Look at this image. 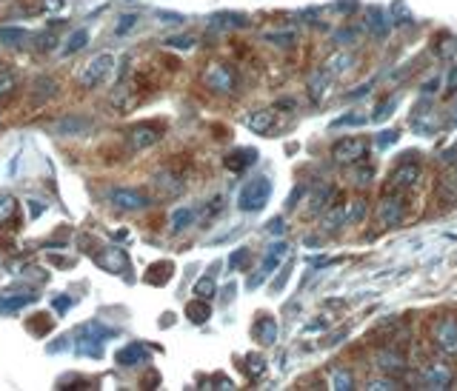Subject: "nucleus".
<instances>
[{
	"mask_svg": "<svg viewBox=\"0 0 457 391\" xmlns=\"http://www.w3.org/2000/svg\"><path fill=\"white\" fill-rule=\"evenodd\" d=\"M269 231H272V234H283V231H286V226H283V220H280V217H274V220L269 223Z\"/></svg>",
	"mask_w": 457,
	"mask_h": 391,
	"instance_id": "obj_43",
	"label": "nucleus"
},
{
	"mask_svg": "<svg viewBox=\"0 0 457 391\" xmlns=\"http://www.w3.org/2000/svg\"><path fill=\"white\" fill-rule=\"evenodd\" d=\"M392 143H398V134H395V132H380V137H377V146H380V148H386V146H392Z\"/></svg>",
	"mask_w": 457,
	"mask_h": 391,
	"instance_id": "obj_40",
	"label": "nucleus"
},
{
	"mask_svg": "<svg viewBox=\"0 0 457 391\" xmlns=\"http://www.w3.org/2000/svg\"><path fill=\"white\" fill-rule=\"evenodd\" d=\"M417 180H420V169L415 163H403V166H398L392 172V186H398V189H409Z\"/></svg>",
	"mask_w": 457,
	"mask_h": 391,
	"instance_id": "obj_13",
	"label": "nucleus"
},
{
	"mask_svg": "<svg viewBox=\"0 0 457 391\" xmlns=\"http://www.w3.org/2000/svg\"><path fill=\"white\" fill-rule=\"evenodd\" d=\"M37 214H43V206H37V203L32 200V217H37Z\"/></svg>",
	"mask_w": 457,
	"mask_h": 391,
	"instance_id": "obj_46",
	"label": "nucleus"
},
{
	"mask_svg": "<svg viewBox=\"0 0 457 391\" xmlns=\"http://www.w3.org/2000/svg\"><path fill=\"white\" fill-rule=\"evenodd\" d=\"M195 297L212 300V297H214V280H212V277H200V280L195 283Z\"/></svg>",
	"mask_w": 457,
	"mask_h": 391,
	"instance_id": "obj_30",
	"label": "nucleus"
},
{
	"mask_svg": "<svg viewBox=\"0 0 457 391\" xmlns=\"http://www.w3.org/2000/svg\"><path fill=\"white\" fill-rule=\"evenodd\" d=\"M241 26H246V18H241V15H217L214 21H212V29H241Z\"/></svg>",
	"mask_w": 457,
	"mask_h": 391,
	"instance_id": "obj_24",
	"label": "nucleus"
},
{
	"mask_svg": "<svg viewBox=\"0 0 457 391\" xmlns=\"http://www.w3.org/2000/svg\"><path fill=\"white\" fill-rule=\"evenodd\" d=\"M369 388H395V385H392V383H371Z\"/></svg>",
	"mask_w": 457,
	"mask_h": 391,
	"instance_id": "obj_48",
	"label": "nucleus"
},
{
	"mask_svg": "<svg viewBox=\"0 0 457 391\" xmlns=\"http://www.w3.org/2000/svg\"><path fill=\"white\" fill-rule=\"evenodd\" d=\"M286 255H289V246L283 243V240H277V243H272L269 249H266V257H263V263H260V272H258V277H252L249 280V288H255V286H260L283 260H286Z\"/></svg>",
	"mask_w": 457,
	"mask_h": 391,
	"instance_id": "obj_3",
	"label": "nucleus"
},
{
	"mask_svg": "<svg viewBox=\"0 0 457 391\" xmlns=\"http://www.w3.org/2000/svg\"><path fill=\"white\" fill-rule=\"evenodd\" d=\"M158 140H161L158 129H155V126H149V123L134 126V129L129 132V146H132L134 151H143V148H149V146H155Z\"/></svg>",
	"mask_w": 457,
	"mask_h": 391,
	"instance_id": "obj_10",
	"label": "nucleus"
},
{
	"mask_svg": "<svg viewBox=\"0 0 457 391\" xmlns=\"http://www.w3.org/2000/svg\"><path fill=\"white\" fill-rule=\"evenodd\" d=\"M0 71H6V69H4V63H0Z\"/></svg>",
	"mask_w": 457,
	"mask_h": 391,
	"instance_id": "obj_49",
	"label": "nucleus"
},
{
	"mask_svg": "<svg viewBox=\"0 0 457 391\" xmlns=\"http://www.w3.org/2000/svg\"><path fill=\"white\" fill-rule=\"evenodd\" d=\"M454 52H457V43H454L451 37H446V43L440 46V57H451Z\"/></svg>",
	"mask_w": 457,
	"mask_h": 391,
	"instance_id": "obj_41",
	"label": "nucleus"
},
{
	"mask_svg": "<svg viewBox=\"0 0 457 391\" xmlns=\"http://www.w3.org/2000/svg\"><path fill=\"white\" fill-rule=\"evenodd\" d=\"M15 89V77L9 71H0V98H6Z\"/></svg>",
	"mask_w": 457,
	"mask_h": 391,
	"instance_id": "obj_36",
	"label": "nucleus"
},
{
	"mask_svg": "<svg viewBox=\"0 0 457 391\" xmlns=\"http://www.w3.org/2000/svg\"><path fill=\"white\" fill-rule=\"evenodd\" d=\"M395 106H398V98H395V100H389V103H383V106H380V109L374 112V120H386V117L392 115V109H395Z\"/></svg>",
	"mask_w": 457,
	"mask_h": 391,
	"instance_id": "obj_38",
	"label": "nucleus"
},
{
	"mask_svg": "<svg viewBox=\"0 0 457 391\" xmlns=\"http://www.w3.org/2000/svg\"><path fill=\"white\" fill-rule=\"evenodd\" d=\"M0 40L9 46H23L26 40H32V35L26 29H0Z\"/></svg>",
	"mask_w": 457,
	"mask_h": 391,
	"instance_id": "obj_26",
	"label": "nucleus"
},
{
	"mask_svg": "<svg viewBox=\"0 0 457 391\" xmlns=\"http://www.w3.org/2000/svg\"><path fill=\"white\" fill-rule=\"evenodd\" d=\"M203 83H206L209 89H214V92H232V89H235V74H232V69H228V66L214 63V66L206 69Z\"/></svg>",
	"mask_w": 457,
	"mask_h": 391,
	"instance_id": "obj_5",
	"label": "nucleus"
},
{
	"mask_svg": "<svg viewBox=\"0 0 457 391\" xmlns=\"http://www.w3.org/2000/svg\"><path fill=\"white\" fill-rule=\"evenodd\" d=\"M380 368H386V371H400L403 368V360L398 354H380Z\"/></svg>",
	"mask_w": 457,
	"mask_h": 391,
	"instance_id": "obj_34",
	"label": "nucleus"
},
{
	"mask_svg": "<svg viewBox=\"0 0 457 391\" xmlns=\"http://www.w3.org/2000/svg\"><path fill=\"white\" fill-rule=\"evenodd\" d=\"M366 120H369L366 115H357V112H354V115H343V117H337V120L332 123V129H343V126H363Z\"/></svg>",
	"mask_w": 457,
	"mask_h": 391,
	"instance_id": "obj_32",
	"label": "nucleus"
},
{
	"mask_svg": "<svg viewBox=\"0 0 457 391\" xmlns=\"http://www.w3.org/2000/svg\"><path fill=\"white\" fill-rule=\"evenodd\" d=\"M169 46H178V49H189V46H192V37H178V40L172 37V40H169Z\"/></svg>",
	"mask_w": 457,
	"mask_h": 391,
	"instance_id": "obj_44",
	"label": "nucleus"
},
{
	"mask_svg": "<svg viewBox=\"0 0 457 391\" xmlns=\"http://www.w3.org/2000/svg\"><path fill=\"white\" fill-rule=\"evenodd\" d=\"M369 29H371L377 37H383V35L389 32V21H386L383 9H377V6L369 9Z\"/></svg>",
	"mask_w": 457,
	"mask_h": 391,
	"instance_id": "obj_23",
	"label": "nucleus"
},
{
	"mask_svg": "<svg viewBox=\"0 0 457 391\" xmlns=\"http://www.w3.org/2000/svg\"><path fill=\"white\" fill-rule=\"evenodd\" d=\"M340 223H346V209H343V206L332 209V211L323 217V228H329V231H332V228H337Z\"/></svg>",
	"mask_w": 457,
	"mask_h": 391,
	"instance_id": "obj_31",
	"label": "nucleus"
},
{
	"mask_svg": "<svg viewBox=\"0 0 457 391\" xmlns=\"http://www.w3.org/2000/svg\"><path fill=\"white\" fill-rule=\"evenodd\" d=\"M112 74H115V57H112L109 52H100V54H95V57L83 66V71H81V83H83L86 89H92V86L106 83Z\"/></svg>",
	"mask_w": 457,
	"mask_h": 391,
	"instance_id": "obj_2",
	"label": "nucleus"
},
{
	"mask_svg": "<svg viewBox=\"0 0 457 391\" xmlns=\"http://www.w3.org/2000/svg\"><path fill=\"white\" fill-rule=\"evenodd\" d=\"M246 368H249L252 377H260V374L266 371V360H263L260 354H249V357H246Z\"/></svg>",
	"mask_w": 457,
	"mask_h": 391,
	"instance_id": "obj_33",
	"label": "nucleus"
},
{
	"mask_svg": "<svg viewBox=\"0 0 457 391\" xmlns=\"http://www.w3.org/2000/svg\"><path fill=\"white\" fill-rule=\"evenodd\" d=\"M252 334H255V340H258V343H263V346H272V343L277 340V323H274L272 317H260V320L255 323Z\"/></svg>",
	"mask_w": 457,
	"mask_h": 391,
	"instance_id": "obj_15",
	"label": "nucleus"
},
{
	"mask_svg": "<svg viewBox=\"0 0 457 391\" xmlns=\"http://www.w3.org/2000/svg\"><path fill=\"white\" fill-rule=\"evenodd\" d=\"M454 89H457V66H454V69H451V74H449V86H446V92L451 95Z\"/></svg>",
	"mask_w": 457,
	"mask_h": 391,
	"instance_id": "obj_45",
	"label": "nucleus"
},
{
	"mask_svg": "<svg viewBox=\"0 0 457 391\" xmlns=\"http://www.w3.org/2000/svg\"><path fill=\"white\" fill-rule=\"evenodd\" d=\"M409 123H412V129L417 132V134H432L434 132V126H437V120H434V112H432V103L429 100H420L417 103V109L412 112V117H409Z\"/></svg>",
	"mask_w": 457,
	"mask_h": 391,
	"instance_id": "obj_8",
	"label": "nucleus"
},
{
	"mask_svg": "<svg viewBox=\"0 0 457 391\" xmlns=\"http://www.w3.org/2000/svg\"><path fill=\"white\" fill-rule=\"evenodd\" d=\"M377 217H380L383 226H398L403 220V203L398 197H386L377 209Z\"/></svg>",
	"mask_w": 457,
	"mask_h": 391,
	"instance_id": "obj_12",
	"label": "nucleus"
},
{
	"mask_svg": "<svg viewBox=\"0 0 457 391\" xmlns=\"http://www.w3.org/2000/svg\"><path fill=\"white\" fill-rule=\"evenodd\" d=\"M106 329L103 326H98V323H89V326H83L81 329V351L83 354H100V346H103V340H106Z\"/></svg>",
	"mask_w": 457,
	"mask_h": 391,
	"instance_id": "obj_9",
	"label": "nucleus"
},
{
	"mask_svg": "<svg viewBox=\"0 0 457 391\" xmlns=\"http://www.w3.org/2000/svg\"><path fill=\"white\" fill-rule=\"evenodd\" d=\"M18 211V200L12 194H0V223H9Z\"/></svg>",
	"mask_w": 457,
	"mask_h": 391,
	"instance_id": "obj_29",
	"label": "nucleus"
},
{
	"mask_svg": "<svg viewBox=\"0 0 457 391\" xmlns=\"http://www.w3.org/2000/svg\"><path fill=\"white\" fill-rule=\"evenodd\" d=\"M186 315H189V320H192V323H206V320H209V315H212V308L206 305V300H203V303H197V300H195V303H189Z\"/></svg>",
	"mask_w": 457,
	"mask_h": 391,
	"instance_id": "obj_27",
	"label": "nucleus"
},
{
	"mask_svg": "<svg viewBox=\"0 0 457 391\" xmlns=\"http://www.w3.org/2000/svg\"><path fill=\"white\" fill-rule=\"evenodd\" d=\"M86 43H89V32H86V29H78V32L69 35V40H66V46L60 49V54L69 57V54H74V52H81Z\"/></svg>",
	"mask_w": 457,
	"mask_h": 391,
	"instance_id": "obj_22",
	"label": "nucleus"
},
{
	"mask_svg": "<svg viewBox=\"0 0 457 391\" xmlns=\"http://www.w3.org/2000/svg\"><path fill=\"white\" fill-rule=\"evenodd\" d=\"M54 308H69V300H66V297H63V300L57 297V300H54Z\"/></svg>",
	"mask_w": 457,
	"mask_h": 391,
	"instance_id": "obj_47",
	"label": "nucleus"
},
{
	"mask_svg": "<svg viewBox=\"0 0 457 391\" xmlns=\"http://www.w3.org/2000/svg\"><path fill=\"white\" fill-rule=\"evenodd\" d=\"M437 346L446 354H457V320H443L437 323Z\"/></svg>",
	"mask_w": 457,
	"mask_h": 391,
	"instance_id": "obj_11",
	"label": "nucleus"
},
{
	"mask_svg": "<svg viewBox=\"0 0 457 391\" xmlns=\"http://www.w3.org/2000/svg\"><path fill=\"white\" fill-rule=\"evenodd\" d=\"M332 154H335L337 163H354V161H360L363 154H366V143L360 137H346V140L335 143Z\"/></svg>",
	"mask_w": 457,
	"mask_h": 391,
	"instance_id": "obj_7",
	"label": "nucleus"
},
{
	"mask_svg": "<svg viewBox=\"0 0 457 391\" xmlns=\"http://www.w3.org/2000/svg\"><path fill=\"white\" fill-rule=\"evenodd\" d=\"M269 197H272V180L269 177H255L241 189L238 206H241V211H260L269 203Z\"/></svg>",
	"mask_w": 457,
	"mask_h": 391,
	"instance_id": "obj_1",
	"label": "nucleus"
},
{
	"mask_svg": "<svg viewBox=\"0 0 457 391\" xmlns=\"http://www.w3.org/2000/svg\"><path fill=\"white\" fill-rule=\"evenodd\" d=\"M360 217H363V203L354 200V206H352V211L346 214V220H360Z\"/></svg>",
	"mask_w": 457,
	"mask_h": 391,
	"instance_id": "obj_42",
	"label": "nucleus"
},
{
	"mask_svg": "<svg viewBox=\"0 0 457 391\" xmlns=\"http://www.w3.org/2000/svg\"><path fill=\"white\" fill-rule=\"evenodd\" d=\"M137 21H140V18H137V15H123V18H120V23H117V29H115V32H117V35H126V32H132V29H134V26H137Z\"/></svg>",
	"mask_w": 457,
	"mask_h": 391,
	"instance_id": "obj_35",
	"label": "nucleus"
},
{
	"mask_svg": "<svg viewBox=\"0 0 457 391\" xmlns=\"http://www.w3.org/2000/svg\"><path fill=\"white\" fill-rule=\"evenodd\" d=\"M437 197L449 206V203H457V169H451L449 175H443V180L437 183Z\"/></svg>",
	"mask_w": 457,
	"mask_h": 391,
	"instance_id": "obj_16",
	"label": "nucleus"
},
{
	"mask_svg": "<svg viewBox=\"0 0 457 391\" xmlns=\"http://www.w3.org/2000/svg\"><path fill=\"white\" fill-rule=\"evenodd\" d=\"M155 186H161L166 194H180V192H183V183H178V177L169 175V172H161V175L155 177Z\"/></svg>",
	"mask_w": 457,
	"mask_h": 391,
	"instance_id": "obj_25",
	"label": "nucleus"
},
{
	"mask_svg": "<svg viewBox=\"0 0 457 391\" xmlns=\"http://www.w3.org/2000/svg\"><path fill=\"white\" fill-rule=\"evenodd\" d=\"M92 117H83V115H69V117H60L54 123V132L60 137H83L92 132Z\"/></svg>",
	"mask_w": 457,
	"mask_h": 391,
	"instance_id": "obj_6",
	"label": "nucleus"
},
{
	"mask_svg": "<svg viewBox=\"0 0 457 391\" xmlns=\"http://www.w3.org/2000/svg\"><path fill=\"white\" fill-rule=\"evenodd\" d=\"M449 380H451L449 368H440V366H432V368H426V374H423V383H426L429 388H446Z\"/></svg>",
	"mask_w": 457,
	"mask_h": 391,
	"instance_id": "obj_21",
	"label": "nucleus"
},
{
	"mask_svg": "<svg viewBox=\"0 0 457 391\" xmlns=\"http://www.w3.org/2000/svg\"><path fill=\"white\" fill-rule=\"evenodd\" d=\"M106 200L115 206V209H123V211H140L149 206V197L134 192V189H109L106 192Z\"/></svg>",
	"mask_w": 457,
	"mask_h": 391,
	"instance_id": "obj_4",
	"label": "nucleus"
},
{
	"mask_svg": "<svg viewBox=\"0 0 457 391\" xmlns=\"http://www.w3.org/2000/svg\"><path fill=\"white\" fill-rule=\"evenodd\" d=\"M192 223H195V209L180 206V209H175V211H172V231H175V234L186 231Z\"/></svg>",
	"mask_w": 457,
	"mask_h": 391,
	"instance_id": "obj_20",
	"label": "nucleus"
},
{
	"mask_svg": "<svg viewBox=\"0 0 457 391\" xmlns=\"http://www.w3.org/2000/svg\"><path fill=\"white\" fill-rule=\"evenodd\" d=\"M332 383H335V388H352V377L346 371H335Z\"/></svg>",
	"mask_w": 457,
	"mask_h": 391,
	"instance_id": "obj_39",
	"label": "nucleus"
},
{
	"mask_svg": "<svg viewBox=\"0 0 457 391\" xmlns=\"http://www.w3.org/2000/svg\"><path fill=\"white\" fill-rule=\"evenodd\" d=\"M35 303V294H0V311H18Z\"/></svg>",
	"mask_w": 457,
	"mask_h": 391,
	"instance_id": "obj_18",
	"label": "nucleus"
},
{
	"mask_svg": "<svg viewBox=\"0 0 457 391\" xmlns=\"http://www.w3.org/2000/svg\"><path fill=\"white\" fill-rule=\"evenodd\" d=\"M246 126L252 129V132H258V134H266L272 126H274V112H269V109H263V112H255L249 120H246Z\"/></svg>",
	"mask_w": 457,
	"mask_h": 391,
	"instance_id": "obj_19",
	"label": "nucleus"
},
{
	"mask_svg": "<svg viewBox=\"0 0 457 391\" xmlns=\"http://www.w3.org/2000/svg\"><path fill=\"white\" fill-rule=\"evenodd\" d=\"M255 161H258V151H255V148H238V151H232V154L226 158V169L243 172V169H249Z\"/></svg>",
	"mask_w": 457,
	"mask_h": 391,
	"instance_id": "obj_14",
	"label": "nucleus"
},
{
	"mask_svg": "<svg viewBox=\"0 0 457 391\" xmlns=\"http://www.w3.org/2000/svg\"><path fill=\"white\" fill-rule=\"evenodd\" d=\"M329 197H332V189L326 186L320 194H315V200H312V211H320V209L326 206V200H329Z\"/></svg>",
	"mask_w": 457,
	"mask_h": 391,
	"instance_id": "obj_37",
	"label": "nucleus"
},
{
	"mask_svg": "<svg viewBox=\"0 0 457 391\" xmlns=\"http://www.w3.org/2000/svg\"><path fill=\"white\" fill-rule=\"evenodd\" d=\"M126 263H129V260H126V255H123L120 249H112L109 257H100V266H109L115 274H120V272L126 269Z\"/></svg>",
	"mask_w": 457,
	"mask_h": 391,
	"instance_id": "obj_28",
	"label": "nucleus"
},
{
	"mask_svg": "<svg viewBox=\"0 0 457 391\" xmlns=\"http://www.w3.org/2000/svg\"><path fill=\"white\" fill-rule=\"evenodd\" d=\"M146 357H149V349L140 346V343H132L117 354V363L120 366H137V363H146Z\"/></svg>",
	"mask_w": 457,
	"mask_h": 391,
	"instance_id": "obj_17",
	"label": "nucleus"
}]
</instances>
